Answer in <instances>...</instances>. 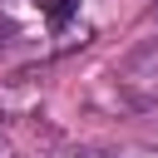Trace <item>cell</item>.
Returning a JSON list of instances; mask_svg holds the SVG:
<instances>
[{"mask_svg": "<svg viewBox=\"0 0 158 158\" xmlns=\"http://www.w3.org/2000/svg\"><path fill=\"white\" fill-rule=\"evenodd\" d=\"M40 5V15L54 25V30H64L69 20H74V10H79V0H35Z\"/></svg>", "mask_w": 158, "mask_h": 158, "instance_id": "obj_1", "label": "cell"}, {"mask_svg": "<svg viewBox=\"0 0 158 158\" xmlns=\"http://www.w3.org/2000/svg\"><path fill=\"white\" fill-rule=\"evenodd\" d=\"M5 153H10V143H5V138H0V158H5Z\"/></svg>", "mask_w": 158, "mask_h": 158, "instance_id": "obj_2", "label": "cell"}]
</instances>
